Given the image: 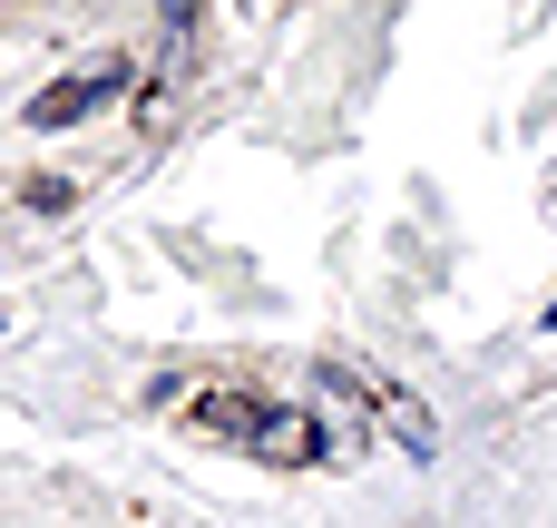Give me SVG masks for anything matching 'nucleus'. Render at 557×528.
<instances>
[{
	"instance_id": "obj_1",
	"label": "nucleus",
	"mask_w": 557,
	"mask_h": 528,
	"mask_svg": "<svg viewBox=\"0 0 557 528\" xmlns=\"http://www.w3.org/2000/svg\"><path fill=\"white\" fill-rule=\"evenodd\" d=\"M186 421H196L206 441L245 451V461H274V470H313V461H333V431H323L313 412H294V402H255V392H196V402H186Z\"/></svg>"
},
{
	"instance_id": "obj_2",
	"label": "nucleus",
	"mask_w": 557,
	"mask_h": 528,
	"mask_svg": "<svg viewBox=\"0 0 557 528\" xmlns=\"http://www.w3.org/2000/svg\"><path fill=\"white\" fill-rule=\"evenodd\" d=\"M108 98H127V59H98V69H69V78H49L20 118L29 127H78V118H98Z\"/></svg>"
},
{
	"instance_id": "obj_3",
	"label": "nucleus",
	"mask_w": 557,
	"mask_h": 528,
	"mask_svg": "<svg viewBox=\"0 0 557 528\" xmlns=\"http://www.w3.org/2000/svg\"><path fill=\"white\" fill-rule=\"evenodd\" d=\"M382 412H392V431H401V451H421V461H431V421H421V402H401V392H382Z\"/></svg>"
},
{
	"instance_id": "obj_4",
	"label": "nucleus",
	"mask_w": 557,
	"mask_h": 528,
	"mask_svg": "<svg viewBox=\"0 0 557 528\" xmlns=\"http://www.w3.org/2000/svg\"><path fill=\"white\" fill-rule=\"evenodd\" d=\"M69 206V176H29V216H59Z\"/></svg>"
},
{
	"instance_id": "obj_5",
	"label": "nucleus",
	"mask_w": 557,
	"mask_h": 528,
	"mask_svg": "<svg viewBox=\"0 0 557 528\" xmlns=\"http://www.w3.org/2000/svg\"><path fill=\"white\" fill-rule=\"evenodd\" d=\"M157 10H166V20H176V29H196V0H157Z\"/></svg>"
},
{
	"instance_id": "obj_6",
	"label": "nucleus",
	"mask_w": 557,
	"mask_h": 528,
	"mask_svg": "<svg viewBox=\"0 0 557 528\" xmlns=\"http://www.w3.org/2000/svg\"><path fill=\"white\" fill-rule=\"evenodd\" d=\"M548 333H557V304H548Z\"/></svg>"
}]
</instances>
